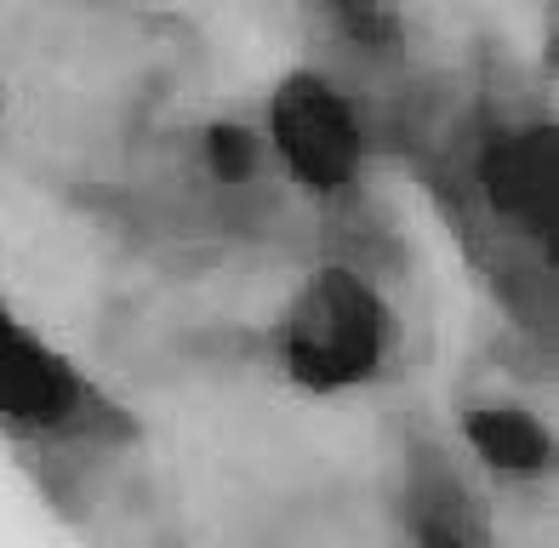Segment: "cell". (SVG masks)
Wrapping results in <instances>:
<instances>
[{
  "mask_svg": "<svg viewBox=\"0 0 559 548\" xmlns=\"http://www.w3.org/2000/svg\"><path fill=\"white\" fill-rule=\"evenodd\" d=\"M383 355V303L348 269H325L292 314L286 360L302 389L360 383Z\"/></svg>",
  "mask_w": 559,
  "mask_h": 548,
  "instance_id": "obj_1",
  "label": "cell"
},
{
  "mask_svg": "<svg viewBox=\"0 0 559 548\" xmlns=\"http://www.w3.org/2000/svg\"><path fill=\"white\" fill-rule=\"evenodd\" d=\"M274 138L286 148L292 171L314 189H337V183L354 178V166H360V127H354L343 97L332 86H320L314 74H297V81L280 86Z\"/></svg>",
  "mask_w": 559,
  "mask_h": 548,
  "instance_id": "obj_2",
  "label": "cell"
},
{
  "mask_svg": "<svg viewBox=\"0 0 559 548\" xmlns=\"http://www.w3.org/2000/svg\"><path fill=\"white\" fill-rule=\"evenodd\" d=\"M69 394L74 389L63 378V366L0 314V412L17 422H52V417H63Z\"/></svg>",
  "mask_w": 559,
  "mask_h": 548,
  "instance_id": "obj_3",
  "label": "cell"
},
{
  "mask_svg": "<svg viewBox=\"0 0 559 548\" xmlns=\"http://www.w3.org/2000/svg\"><path fill=\"white\" fill-rule=\"evenodd\" d=\"M468 440H474L497 468H537L543 452H548L543 429H537L531 417H520V412H474V417H468Z\"/></svg>",
  "mask_w": 559,
  "mask_h": 548,
  "instance_id": "obj_4",
  "label": "cell"
},
{
  "mask_svg": "<svg viewBox=\"0 0 559 548\" xmlns=\"http://www.w3.org/2000/svg\"><path fill=\"white\" fill-rule=\"evenodd\" d=\"M206 148H212V166H217V178H246V171H251V160H258V148H251V138H246L240 127H212Z\"/></svg>",
  "mask_w": 559,
  "mask_h": 548,
  "instance_id": "obj_5",
  "label": "cell"
},
{
  "mask_svg": "<svg viewBox=\"0 0 559 548\" xmlns=\"http://www.w3.org/2000/svg\"><path fill=\"white\" fill-rule=\"evenodd\" d=\"M423 548H463V543H451L445 532H435V526H423Z\"/></svg>",
  "mask_w": 559,
  "mask_h": 548,
  "instance_id": "obj_6",
  "label": "cell"
}]
</instances>
